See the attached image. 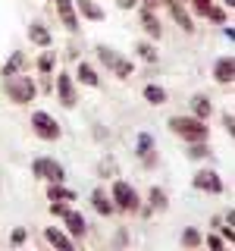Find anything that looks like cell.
<instances>
[{
  "label": "cell",
  "instance_id": "obj_1",
  "mask_svg": "<svg viewBox=\"0 0 235 251\" xmlns=\"http://www.w3.org/2000/svg\"><path fill=\"white\" fill-rule=\"evenodd\" d=\"M169 129L176 132V135H182L185 141H207V135H210V129L198 116H172Z\"/></svg>",
  "mask_w": 235,
  "mask_h": 251
},
{
  "label": "cell",
  "instance_id": "obj_2",
  "mask_svg": "<svg viewBox=\"0 0 235 251\" xmlns=\"http://www.w3.org/2000/svg\"><path fill=\"white\" fill-rule=\"evenodd\" d=\"M6 94L13 104H31L35 100V82L28 75H13L6 78Z\"/></svg>",
  "mask_w": 235,
  "mask_h": 251
},
{
  "label": "cell",
  "instance_id": "obj_3",
  "mask_svg": "<svg viewBox=\"0 0 235 251\" xmlns=\"http://www.w3.org/2000/svg\"><path fill=\"white\" fill-rule=\"evenodd\" d=\"M31 129H35V135L44 138V141H57L63 135L60 123L53 120L50 113H44V110H35V113H31Z\"/></svg>",
  "mask_w": 235,
  "mask_h": 251
},
{
  "label": "cell",
  "instance_id": "obj_4",
  "mask_svg": "<svg viewBox=\"0 0 235 251\" xmlns=\"http://www.w3.org/2000/svg\"><path fill=\"white\" fill-rule=\"evenodd\" d=\"M110 198H113V204H116L119 210H129V214L141 210V198H138V192H135L129 182H113V192H110Z\"/></svg>",
  "mask_w": 235,
  "mask_h": 251
},
{
  "label": "cell",
  "instance_id": "obj_5",
  "mask_svg": "<svg viewBox=\"0 0 235 251\" xmlns=\"http://www.w3.org/2000/svg\"><path fill=\"white\" fill-rule=\"evenodd\" d=\"M31 173H35L38 179H44V182H66V170H63L57 160H50V157L31 160Z\"/></svg>",
  "mask_w": 235,
  "mask_h": 251
},
{
  "label": "cell",
  "instance_id": "obj_6",
  "mask_svg": "<svg viewBox=\"0 0 235 251\" xmlns=\"http://www.w3.org/2000/svg\"><path fill=\"white\" fill-rule=\"evenodd\" d=\"M57 94H60V104L66 110H72L78 104V94H75V85H72V75H69V73L57 75Z\"/></svg>",
  "mask_w": 235,
  "mask_h": 251
},
{
  "label": "cell",
  "instance_id": "obj_7",
  "mask_svg": "<svg viewBox=\"0 0 235 251\" xmlns=\"http://www.w3.org/2000/svg\"><path fill=\"white\" fill-rule=\"evenodd\" d=\"M194 188L210 192V195H219V192H223V179H219L216 170H201L198 176H194Z\"/></svg>",
  "mask_w": 235,
  "mask_h": 251
},
{
  "label": "cell",
  "instance_id": "obj_8",
  "mask_svg": "<svg viewBox=\"0 0 235 251\" xmlns=\"http://www.w3.org/2000/svg\"><path fill=\"white\" fill-rule=\"evenodd\" d=\"M60 217H63V223H66V229L72 232L75 239H82V235L88 232V226H85V217L78 214V210H72V207H66V210H63Z\"/></svg>",
  "mask_w": 235,
  "mask_h": 251
},
{
  "label": "cell",
  "instance_id": "obj_9",
  "mask_svg": "<svg viewBox=\"0 0 235 251\" xmlns=\"http://www.w3.org/2000/svg\"><path fill=\"white\" fill-rule=\"evenodd\" d=\"M213 78L219 85H229L232 78H235V63H232V57H219L216 63H213Z\"/></svg>",
  "mask_w": 235,
  "mask_h": 251
},
{
  "label": "cell",
  "instance_id": "obj_10",
  "mask_svg": "<svg viewBox=\"0 0 235 251\" xmlns=\"http://www.w3.org/2000/svg\"><path fill=\"white\" fill-rule=\"evenodd\" d=\"M44 239L50 242L53 248H60V251H72V248H75V242L69 239L63 229H57V226H47V229H44Z\"/></svg>",
  "mask_w": 235,
  "mask_h": 251
},
{
  "label": "cell",
  "instance_id": "obj_11",
  "mask_svg": "<svg viewBox=\"0 0 235 251\" xmlns=\"http://www.w3.org/2000/svg\"><path fill=\"white\" fill-rule=\"evenodd\" d=\"M57 13L63 19V25L69 31H78V16H75V3L72 0H57Z\"/></svg>",
  "mask_w": 235,
  "mask_h": 251
},
{
  "label": "cell",
  "instance_id": "obj_12",
  "mask_svg": "<svg viewBox=\"0 0 235 251\" xmlns=\"http://www.w3.org/2000/svg\"><path fill=\"white\" fill-rule=\"evenodd\" d=\"M91 204H94V210H97L100 217H110V214L116 210L113 198H110V195L104 192V188H94V192H91Z\"/></svg>",
  "mask_w": 235,
  "mask_h": 251
},
{
  "label": "cell",
  "instance_id": "obj_13",
  "mask_svg": "<svg viewBox=\"0 0 235 251\" xmlns=\"http://www.w3.org/2000/svg\"><path fill=\"white\" fill-rule=\"evenodd\" d=\"M141 25H144V31L154 38V41H160V38H163V25H160V19H157L154 10H147V6L141 10Z\"/></svg>",
  "mask_w": 235,
  "mask_h": 251
},
{
  "label": "cell",
  "instance_id": "obj_14",
  "mask_svg": "<svg viewBox=\"0 0 235 251\" xmlns=\"http://www.w3.org/2000/svg\"><path fill=\"white\" fill-rule=\"evenodd\" d=\"M72 3H75V13H82L85 19H94V22H100V19L107 16V13L100 10L97 3H94V0H72Z\"/></svg>",
  "mask_w": 235,
  "mask_h": 251
},
{
  "label": "cell",
  "instance_id": "obj_15",
  "mask_svg": "<svg viewBox=\"0 0 235 251\" xmlns=\"http://www.w3.org/2000/svg\"><path fill=\"white\" fill-rule=\"evenodd\" d=\"M28 38H31L35 47H50V41H53L50 31L44 28V22H31V25H28Z\"/></svg>",
  "mask_w": 235,
  "mask_h": 251
},
{
  "label": "cell",
  "instance_id": "obj_16",
  "mask_svg": "<svg viewBox=\"0 0 235 251\" xmlns=\"http://www.w3.org/2000/svg\"><path fill=\"white\" fill-rule=\"evenodd\" d=\"M75 78H78V82H82V85H88V88H97V85H100V75L97 73H94V66H91V63H78V69H75Z\"/></svg>",
  "mask_w": 235,
  "mask_h": 251
},
{
  "label": "cell",
  "instance_id": "obj_17",
  "mask_svg": "<svg viewBox=\"0 0 235 251\" xmlns=\"http://www.w3.org/2000/svg\"><path fill=\"white\" fill-rule=\"evenodd\" d=\"M163 3H169V10H172V19L179 22L185 31H191L194 28V22H191V16H188L185 10H182V0H163Z\"/></svg>",
  "mask_w": 235,
  "mask_h": 251
},
{
  "label": "cell",
  "instance_id": "obj_18",
  "mask_svg": "<svg viewBox=\"0 0 235 251\" xmlns=\"http://www.w3.org/2000/svg\"><path fill=\"white\" fill-rule=\"evenodd\" d=\"M47 198H50V201H75V192L66 188L63 182H50V185H47Z\"/></svg>",
  "mask_w": 235,
  "mask_h": 251
},
{
  "label": "cell",
  "instance_id": "obj_19",
  "mask_svg": "<svg viewBox=\"0 0 235 251\" xmlns=\"http://www.w3.org/2000/svg\"><path fill=\"white\" fill-rule=\"evenodd\" d=\"M191 113L198 116V120H207V116L213 113V107H210V98H204V94H194V98H191Z\"/></svg>",
  "mask_w": 235,
  "mask_h": 251
},
{
  "label": "cell",
  "instance_id": "obj_20",
  "mask_svg": "<svg viewBox=\"0 0 235 251\" xmlns=\"http://www.w3.org/2000/svg\"><path fill=\"white\" fill-rule=\"evenodd\" d=\"M22 63H25V57H22L19 50H13V53H10V60L3 63V73H0V75H3V78H13V75H19Z\"/></svg>",
  "mask_w": 235,
  "mask_h": 251
},
{
  "label": "cell",
  "instance_id": "obj_21",
  "mask_svg": "<svg viewBox=\"0 0 235 251\" xmlns=\"http://www.w3.org/2000/svg\"><path fill=\"white\" fill-rule=\"evenodd\" d=\"M144 100L154 107L166 104V88H160V85H144Z\"/></svg>",
  "mask_w": 235,
  "mask_h": 251
},
{
  "label": "cell",
  "instance_id": "obj_22",
  "mask_svg": "<svg viewBox=\"0 0 235 251\" xmlns=\"http://www.w3.org/2000/svg\"><path fill=\"white\" fill-rule=\"evenodd\" d=\"M138 157H147V163H154V138L147 132L138 135Z\"/></svg>",
  "mask_w": 235,
  "mask_h": 251
},
{
  "label": "cell",
  "instance_id": "obj_23",
  "mask_svg": "<svg viewBox=\"0 0 235 251\" xmlns=\"http://www.w3.org/2000/svg\"><path fill=\"white\" fill-rule=\"evenodd\" d=\"M213 154L207 148V141H188V157H191V160H207V157Z\"/></svg>",
  "mask_w": 235,
  "mask_h": 251
},
{
  "label": "cell",
  "instance_id": "obj_24",
  "mask_svg": "<svg viewBox=\"0 0 235 251\" xmlns=\"http://www.w3.org/2000/svg\"><path fill=\"white\" fill-rule=\"evenodd\" d=\"M166 192H163V188L160 185H154L151 188V210H166Z\"/></svg>",
  "mask_w": 235,
  "mask_h": 251
},
{
  "label": "cell",
  "instance_id": "obj_25",
  "mask_svg": "<svg viewBox=\"0 0 235 251\" xmlns=\"http://www.w3.org/2000/svg\"><path fill=\"white\" fill-rule=\"evenodd\" d=\"M97 57H100V63H104V66L113 69V66H116V60H119V53H113L107 44H100V47H97Z\"/></svg>",
  "mask_w": 235,
  "mask_h": 251
},
{
  "label": "cell",
  "instance_id": "obj_26",
  "mask_svg": "<svg viewBox=\"0 0 235 251\" xmlns=\"http://www.w3.org/2000/svg\"><path fill=\"white\" fill-rule=\"evenodd\" d=\"M113 73L119 75V78H129L132 73H135V66H132V63L125 60V57H119V60H116V66H113Z\"/></svg>",
  "mask_w": 235,
  "mask_h": 251
},
{
  "label": "cell",
  "instance_id": "obj_27",
  "mask_svg": "<svg viewBox=\"0 0 235 251\" xmlns=\"http://www.w3.org/2000/svg\"><path fill=\"white\" fill-rule=\"evenodd\" d=\"M204 16H207L210 22H216V25H226V22H229V16H226V10H219V6H210V10L204 13Z\"/></svg>",
  "mask_w": 235,
  "mask_h": 251
},
{
  "label": "cell",
  "instance_id": "obj_28",
  "mask_svg": "<svg viewBox=\"0 0 235 251\" xmlns=\"http://www.w3.org/2000/svg\"><path fill=\"white\" fill-rule=\"evenodd\" d=\"M182 245H185V248L201 245V232H198V229H185V232H182Z\"/></svg>",
  "mask_w": 235,
  "mask_h": 251
},
{
  "label": "cell",
  "instance_id": "obj_29",
  "mask_svg": "<svg viewBox=\"0 0 235 251\" xmlns=\"http://www.w3.org/2000/svg\"><path fill=\"white\" fill-rule=\"evenodd\" d=\"M100 176H107V179H110V176H116V160H113L110 154L104 157V160H100Z\"/></svg>",
  "mask_w": 235,
  "mask_h": 251
},
{
  "label": "cell",
  "instance_id": "obj_30",
  "mask_svg": "<svg viewBox=\"0 0 235 251\" xmlns=\"http://www.w3.org/2000/svg\"><path fill=\"white\" fill-rule=\"evenodd\" d=\"M38 69H41V73H50V69H53V57H50V53H41V57H38Z\"/></svg>",
  "mask_w": 235,
  "mask_h": 251
},
{
  "label": "cell",
  "instance_id": "obj_31",
  "mask_svg": "<svg viewBox=\"0 0 235 251\" xmlns=\"http://www.w3.org/2000/svg\"><path fill=\"white\" fill-rule=\"evenodd\" d=\"M188 3L194 6V13H201V16H204V13L210 10V6H213V0H188Z\"/></svg>",
  "mask_w": 235,
  "mask_h": 251
},
{
  "label": "cell",
  "instance_id": "obj_32",
  "mask_svg": "<svg viewBox=\"0 0 235 251\" xmlns=\"http://www.w3.org/2000/svg\"><path fill=\"white\" fill-rule=\"evenodd\" d=\"M138 53H141V57H144V60L157 63V53H154V47H151V44H138Z\"/></svg>",
  "mask_w": 235,
  "mask_h": 251
},
{
  "label": "cell",
  "instance_id": "obj_33",
  "mask_svg": "<svg viewBox=\"0 0 235 251\" xmlns=\"http://www.w3.org/2000/svg\"><path fill=\"white\" fill-rule=\"evenodd\" d=\"M207 248H213V251H223L226 245H223V239H219V235L213 232V235H207Z\"/></svg>",
  "mask_w": 235,
  "mask_h": 251
},
{
  "label": "cell",
  "instance_id": "obj_34",
  "mask_svg": "<svg viewBox=\"0 0 235 251\" xmlns=\"http://www.w3.org/2000/svg\"><path fill=\"white\" fill-rule=\"evenodd\" d=\"M25 235H28L25 229H13L10 232V242H13V245H22V242H25Z\"/></svg>",
  "mask_w": 235,
  "mask_h": 251
},
{
  "label": "cell",
  "instance_id": "obj_35",
  "mask_svg": "<svg viewBox=\"0 0 235 251\" xmlns=\"http://www.w3.org/2000/svg\"><path fill=\"white\" fill-rule=\"evenodd\" d=\"M63 210H66V204H63V201H53V204H50V214H57V217H60Z\"/></svg>",
  "mask_w": 235,
  "mask_h": 251
},
{
  "label": "cell",
  "instance_id": "obj_36",
  "mask_svg": "<svg viewBox=\"0 0 235 251\" xmlns=\"http://www.w3.org/2000/svg\"><path fill=\"white\" fill-rule=\"evenodd\" d=\"M116 3H119V10H135L138 0H116Z\"/></svg>",
  "mask_w": 235,
  "mask_h": 251
},
{
  "label": "cell",
  "instance_id": "obj_37",
  "mask_svg": "<svg viewBox=\"0 0 235 251\" xmlns=\"http://www.w3.org/2000/svg\"><path fill=\"white\" fill-rule=\"evenodd\" d=\"M223 129H226V132L235 129V126H232V113H223Z\"/></svg>",
  "mask_w": 235,
  "mask_h": 251
},
{
  "label": "cell",
  "instance_id": "obj_38",
  "mask_svg": "<svg viewBox=\"0 0 235 251\" xmlns=\"http://www.w3.org/2000/svg\"><path fill=\"white\" fill-rule=\"evenodd\" d=\"M163 3V0H144V6H147V10H154V6H160Z\"/></svg>",
  "mask_w": 235,
  "mask_h": 251
},
{
  "label": "cell",
  "instance_id": "obj_39",
  "mask_svg": "<svg viewBox=\"0 0 235 251\" xmlns=\"http://www.w3.org/2000/svg\"><path fill=\"white\" fill-rule=\"evenodd\" d=\"M223 3H226V6H235V0H223Z\"/></svg>",
  "mask_w": 235,
  "mask_h": 251
}]
</instances>
